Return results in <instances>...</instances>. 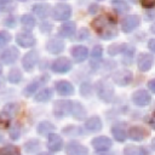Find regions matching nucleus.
I'll use <instances>...</instances> for the list:
<instances>
[{
  "label": "nucleus",
  "mask_w": 155,
  "mask_h": 155,
  "mask_svg": "<svg viewBox=\"0 0 155 155\" xmlns=\"http://www.w3.org/2000/svg\"><path fill=\"white\" fill-rule=\"evenodd\" d=\"M39 155H52V154H50V153H40Z\"/></svg>",
  "instance_id": "nucleus-48"
},
{
  "label": "nucleus",
  "mask_w": 155,
  "mask_h": 155,
  "mask_svg": "<svg viewBox=\"0 0 155 155\" xmlns=\"http://www.w3.org/2000/svg\"><path fill=\"white\" fill-rule=\"evenodd\" d=\"M18 1H27V0H18Z\"/></svg>",
  "instance_id": "nucleus-51"
},
{
  "label": "nucleus",
  "mask_w": 155,
  "mask_h": 155,
  "mask_svg": "<svg viewBox=\"0 0 155 155\" xmlns=\"http://www.w3.org/2000/svg\"><path fill=\"white\" fill-rule=\"evenodd\" d=\"M10 137L12 139H18V137H19V128L17 126L11 127V130H10Z\"/></svg>",
  "instance_id": "nucleus-39"
},
{
  "label": "nucleus",
  "mask_w": 155,
  "mask_h": 155,
  "mask_svg": "<svg viewBox=\"0 0 155 155\" xmlns=\"http://www.w3.org/2000/svg\"><path fill=\"white\" fill-rule=\"evenodd\" d=\"M53 130H54V126H53L51 122H48V121H42V122H40V124L38 125V128H36V131H38L39 134H48V133L52 132Z\"/></svg>",
  "instance_id": "nucleus-30"
},
{
  "label": "nucleus",
  "mask_w": 155,
  "mask_h": 155,
  "mask_svg": "<svg viewBox=\"0 0 155 155\" xmlns=\"http://www.w3.org/2000/svg\"><path fill=\"white\" fill-rule=\"evenodd\" d=\"M63 147V139L56 133H51L47 137V148L51 151H59Z\"/></svg>",
  "instance_id": "nucleus-16"
},
{
  "label": "nucleus",
  "mask_w": 155,
  "mask_h": 155,
  "mask_svg": "<svg viewBox=\"0 0 155 155\" xmlns=\"http://www.w3.org/2000/svg\"><path fill=\"white\" fill-rule=\"evenodd\" d=\"M111 5H113V8H114L119 15L126 13V12L130 10V6H128V4H127L125 0H113V1H111Z\"/></svg>",
  "instance_id": "nucleus-27"
},
{
  "label": "nucleus",
  "mask_w": 155,
  "mask_h": 155,
  "mask_svg": "<svg viewBox=\"0 0 155 155\" xmlns=\"http://www.w3.org/2000/svg\"><path fill=\"white\" fill-rule=\"evenodd\" d=\"M56 90L61 96H70L74 93V87L70 82L62 80V81H57L56 82Z\"/></svg>",
  "instance_id": "nucleus-18"
},
{
  "label": "nucleus",
  "mask_w": 155,
  "mask_h": 155,
  "mask_svg": "<svg viewBox=\"0 0 155 155\" xmlns=\"http://www.w3.org/2000/svg\"><path fill=\"white\" fill-rule=\"evenodd\" d=\"M150 31H151L153 34H155V23L151 24V27H150Z\"/></svg>",
  "instance_id": "nucleus-46"
},
{
  "label": "nucleus",
  "mask_w": 155,
  "mask_h": 155,
  "mask_svg": "<svg viewBox=\"0 0 155 155\" xmlns=\"http://www.w3.org/2000/svg\"><path fill=\"white\" fill-rule=\"evenodd\" d=\"M76 31V25L74 22H65L59 28V35L62 38H71Z\"/></svg>",
  "instance_id": "nucleus-20"
},
{
  "label": "nucleus",
  "mask_w": 155,
  "mask_h": 155,
  "mask_svg": "<svg viewBox=\"0 0 155 155\" xmlns=\"http://www.w3.org/2000/svg\"><path fill=\"white\" fill-rule=\"evenodd\" d=\"M12 5V0H0V10L1 11H6L11 7Z\"/></svg>",
  "instance_id": "nucleus-38"
},
{
  "label": "nucleus",
  "mask_w": 155,
  "mask_h": 155,
  "mask_svg": "<svg viewBox=\"0 0 155 155\" xmlns=\"http://www.w3.org/2000/svg\"><path fill=\"white\" fill-rule=\"evenodd\" d=\"M78 38H79V40H85V39H87V38H88V30H87V29H85V28L80 29Z\"/></svg>",
  "instance_id": "nucleus-41"
},
{
  "label": "nucleus",
  "mask_w": 155,
  "mask_h": 155,
  "mask_svg": "<svg viewBox=\"0 0 155 155\" xmlns=\"http://www.w3.org/2000/svg\"><path fill=\"white\" fill-rule=\"evenodd\" d=\"M71 114L75 119L78 120H82L86 116V110L84 108V105L81 103H73V109H71Z\"/></svg>",
  "instance_id": "nucleus-26"
},
{
  "label": "nucleus",
  "mask_w": 155,
  "mask_h": 155,
  "mask_svg": "<svg viewBox=\"0 0 155 155\" xmlns=\"http://www.w3.org/2000/svg\"><path fill=\"white\" fill-rule=\"evenodd\" d=\"M151 149L155 150V138H153V140H151Z\"/></svg>",
  "instance_id": "nucleus-47"
},
{
  "label": "nucleus",
  "mask_w": 155,
  "mask_h": 155,
  "mask_svg": "<svg viewBox=\"0 0 155 155\" xmlns=\"http://www.w3.org/2000/svg\"><path fill=\"white\" fill-rule=\"evenodd\" d=\"M148 47L150 48V51L155 52V39H151V40H149V42H148Z\"/></svg>",
  "instance_id": "nucleus-43"
},
{
  "label": "nucleus",
  "mask_w": 155,
  "mask_h": 155,
  "mask_svg": "<svg viewBox=\"0 0 155 155\" xmlns=\"http://www.w3.org/2000/svg\"><path fill=\"white\" fill-rule=\"evenodd\" d=\"M128 137L132 140L139 142V140H143L147 137V131L140 126H132L128 130Z\"/></svg>",
  "instance_id": "nucleus-19"
},
{
  "label": "nucleus",
  "mask_w": 155,
  "mask_h": 155,
  "mask_svg": "<svg viewBox=\"0 0 155 155\" xmlns=\"http://www.w3.org/2000/svg\"><path fill=\"white\" fill-rule=\"evenodd\" d=\"M140 4L145 8H151L155 6V0H140Z\"/></svg>",
  "instance_id": "nucleus-40"
},
{
  "label": "nucleus",
  "mask_w": 155,
  "mask_h": 155,
  "mask_svg": "<svg viewBox=\"0 0 155 155\" xmlns=\"http://www.w3.org/2000/svg\"><path fill=\"white\" fill-rule=\"evenodd\" d=\"M139 17L137 15H128L121 22V29L124 33H131L139 25Z\"/></svg>",
  "instance_id": "nucleus-6"
},
{
  "label": "nucleus",
  "mask_w": 155,
  "mask_h": 155,
  "mask_svg": "<svg viewBox=\"0 0 155 155\" xmlns=\"http://www.w3.org/2000/svg\"><path fill=\"white\" fill-rule=\"evenodd\" d=\"M39 61V54L36 51H29L28 53L24 54V57L22 58V65L27 71L33 70V68L35 67V64Z\"/></svg>",
  "instance_id": "nucleus-9"
},
{
  "label": "nucleus",
  "mask_w": 155,
  "mask_h": 155,
  "mask_svg": "<svg viewBox=\"0 0 155 155\" xmlns=\"http://www.w3.org/2000/svg\"><path fill=\"white\" fill-rule=\"evenodd\" d=\"M102 53H103V48L101 45H97L93 47L92 52H91V57H92V62L91 63H94V62H99L101 58H102Z\"/></svg>",
  "instance_id": "nucleus-33"
},
{
  "label": "nucleus",
  "mask_w": 155,
  "mask_h": 155,
  "mask_svg": "<svg viewBox=\"0 0 155 155\" xmlns=\"http://www.w3.org/2000/svg\"><path fill=\"white\" fill-rule=\"evenodd\" d=\"M52 16L56 21H67L71 16V7L68 4H57L52 10Z\"/></svg>",
  "instance_id": "nucleus-4"
},
{
  "label": "nucleus",
  "mask_w": 155,
  "mask_h": 155,
  "mask_svg": "<svg viewBox=\"0 0 155 155\" xmlns=\"http://www.w3.org/2000/svg\"><path fill=\"white\" fill-rule=\"evenodd\" d=\"M67 154L68 155H88V149L78 142H69L67 145Z\"/></svg>",
  "instance_id": "nucleus-12"
},
{
  "label": "nucleus",
  "mask_w": 155,
  "mask_h": 155,
  "mask_svg": "<svg viewBox=\"0 0 155 155\" xmlns=\"http://www.w3.org/2000/svg\"><path fill=\"white\" fill-rule=\"evenodd\" d=\"M46 50L52 54L61 53L64 50V42L57 38H52L46 42Z\"/></svg>",
  "instance_id": "nucleus-15"
},
{
  "label": "nucleus",
  "mask_w": 155,
  "mask_h": 155,
  "mask_svg": "<svg viewBox=\"0 0 155 155\" xmlns=\"http://www.w3.org/2000/svg\"><path fill=\"white\" fill-rule=\"evenodd\" d=\"M85 127L91 132H97L102 128V121L98 116H91L85 121Z\"/></svg>",
  "instance_id": "nucleus-22"
},
{
  "label": "nucleus",
  "mask_w": 155,
  "mask_h": 155,
  "mask_svg": "<svg viewBox=\"0 0 155 155\" xmlns=\"http://www.w3.org/2000/svg\"><path fill=\"white\" fill-rule=\"evenodd\" d=\"M96 90L98 97L104 102H110L114 97V88L107 81H98L96 85Z\"/></svg>",
  "instance_id": "nucleus-2"
},
{
  "label": "nucleus",
  "mask_w": 155,
  "mask_h": 155,
  "mask_svg": "<svg viewBox=\"0 0 155 155\" xmlns=\"http://www.w3.org/2000/svg\"><path fill=\"white\" fill-rule=\"evenodd\" d=\"M99 1H101V0H99Z\"/></svg>",
  "instance_id": "nucleus-53"
},
{
  "label": "nucleus",
  "mask_w": 155,
  "mask_h": 155,
  "mask_svg": "<svg viewBox=\"0 0 155 155\" xmlns=\"http://www.w3.org/2000/svg\"><path fill=\"white\" fill-rule=\"evenodd\" d=\"M8 81L12 82V84H17L22 80V73L19 71L18 68H12L10 71H8Z\"/></svg>",
  "instance_id": "nucleus-32"
},
{
  "label": "nucleus",
  "mask_w": 155,
  "mask_h": 155,
  "mask_svg": "<svg viewBox=\"0 0 155 155\" xmlns=\"http://www.w3.org/2000/svg\"><path fill=\"white\" fill-rule=\"evenodd\" d=\"M111 133L114 136V138L117 140V142H124L127 137V133H126V130L122 125H115L113 126L111 128Z\"/></svg>",
  "instance_id": "nucleus-24"
},
{
  "label": "nucleus",
  "mask_w": 155,
  "mask_h": 155,
  "mask_svg": "<svg viewBox=\"0 0 155 155\" xmlns=\"http://www.w3.org/2000/svg\"><path fill=\"white\" fill-rule=\"evenodd\" d=\"M154 58L150 53H140L137 59V64L140 71H148L153 65Z\"/></svg>",
  "instance_id": "nucleus-14"
},
{
  "label": "nucleus",
  "mask_w": 155,
  "mask_h": 155,
  "mask_svg": "<svg viewBox=\"0 0 155 155\" xmlns=\"http://www.w3.org/2000/svg\"><path fill=\"white\" fill-rule=\"evenodd\" d=\"M113 80L119 86H126L132 81V73L130 70H119L113 75Z\"/></svg>",
  "instance_id": "nucleus-10"
},
{
  "label": "nucleus",
  "mask_w": 155,
  "mask_h": 155,
  "mask_svg": "<svg viewBox=\"0 0 155 155\" xmlns=\"http://www.w3.org/2000/svg\"><path fill=\"white\" fill-rule=\"evenodd\" d=\"M33 12H34L39 18H42V19H44V18L48 17V15H50V12H51V8H50V6L46 5V4H38V5H34Z\"/></svg>",
  "instance_id": "nucleus-23"
},
{
  "label": "nucleus",
  "mask_w": 155,
  "mask_h": 155,
  "mask_svg": "<svg viewBox=\"0 0 155 155\" xmlns=\"http://www.w3.org/2000/svg\"><path fill=\"white\" fill-rule=\"evenodd\" d=\"M93 149L96 151H107L108 149L111 148L113 143H111V139L105 137V136H99V137H96L92 139L91 142Z\"/></svg>",
  "instance_id": "nucleus-8"
},
{
  "label": "nucleus",
  "mask_w": 155,
  "mask_h": 155,
  "mask_svg": "<svg viewBox=\"0 0 155 155\" xmlns=\"http://www.w3.org/2000/svg\"><path fill=\"white\" fill-rule=\"evenodd\" d=\"M1 140H2V134L0 133V142H1Z\"/></svg>",
  "instance_id": "nucleus-49"
},
{
  "label": "nucleus",
  "mask_w": 155,
  "mask_h": 155,
  "mask_svg": "<svg viewBox=\"0 0 155 155\" xmlns=\"http://www.w3.org/2000/svg\"><path fill=\"white\" fill-rule=\"evenodd\" d=\"M19 151L15 145H6L0 149V155H18Z\"/></svg>",
  "instance_id": "nucleus-34"
},
{
  "label": "nucleus",
  "mask_w": 155,
  "mask_h": 155,
  "mask_svg": "<svg viewBox=\"0 0 155 155\" xmlns=\"http://www.w3.org/2000/svg\"><path fill=\"white\" fill-rule=\"evenodd\" d=\"M21 24L23 25V28H25V29H33L34 27H35V24H36V22H35V18L31 16V15H23L22 17H21Z\"/></svg>",
  "instance_id": "nucleus-29"
},
{
  "label": "nucleus",
  "mask_w": 155,
  "mask_h": 155,
  "mask_svg": "<svg viewBox=\"0 0 155 155\" xmlns=\"http://www.w3.org/2000/svg\"><path fill=\"white\" fill-rule=\"evenodd\" d=\"M51 68H52V70L54 73L64 74V73H67V71H69L71 69V62L67 57H59L52 63Z\"/></svg>",
  "instance_id": "nucleus-7"
},
{
  "label": "nucleus",
  "mask_w": 155,
  "mask_h": 155,
  "mask_svg": "<svg viewBox=\"0 0 155 155\" xmlns=\"http://www.w3.org/2000/svg\"><path fill=\"white\" fill-rule=\"evenodd\" d=\"M150 126H151V127L155 130V116L151 119V121H150Z\"/></svg>",
  "instance_id": "nucleus-45"
},
{
  "label": "nucleus",
  "mask_w": 155,
  "mask_h": 155,
  "mask_svg": "<svg viewBox=\"0 0 155 155\" xmlns=\"http://www.w3.org/2000/svg\"><path fill=\"white\" fill-rule=\"evenodd\" d=\"M16 41L21 47H33L35 45V38L30 33H19L16 36Z\"/></svg>",
  "instance_id": "nucleus-13"
},
{
  "label": "nucleus",
  "mask_w": 155,
  "mask_h": 155,
  "mask_svg": "<svg viewBox=\"0 0 155 155\" xmlns=\"http://www.w3.org/2000/svg\"><path fill=\"white\" fill-rule=\"evenodd\" d=\"M71 109H73V102L71 101L61 99V101H56L53 104V113L58 117L68 116L69 114H71Z\"/></svg>",
  "instance_id": "nucleus-3"
},
{
  "label": "nucleus",
  "mask_w": 155,
  "mask_h": 155,
  "mask_svg": "<svg viewBox=\"0 0 155 155\" xmlns=\"http://www.w3.org/2000/svg\"><path fill=\"white\" fill-rule=\"evenodd\" d=\"M1 71H2V68H1V65H0V74H1Z\"/></svg>",
  "instance_id": "nucleus-50"
},
{
  "label": "nucleus",
  "mask_w": 155,
  "mask_h": 155,
  "mask_svg": "<svg viewBox=\"0 0 155 155\" xmlns=\"http://www.w3.org/2000/svg\"><path fill=\"white\" fill-rule=\"evenodd\" d=\"M132 1H137V0H132Z\"/></svg>",
  "instance_id": "nucleus-52"
},
{
  "label": "nucleus",
  "mask_w": 155,
  "mask_h": 155,
  "mask_svg": "<svg viewBox=\"0 0 155 155\" xmlns=\"http://www.w3.org/2000/svg\"><path fill=\"white\" fill-rule=\"evenodd\" d=\"M125 46H126V45L114 44V45L109 46V48H108V53H109L110 56H115V54H117V53L122 52V51H124V48H125Z\"/></svg>",
  "instance_id": "nucleus-35"
},
{
  "label": "nucleus",
  "mask_w": 155,
  "mask_h": 155,
  "mask_svg": "<svg viewBox=\"0 0 155 155\" xmlns=\"http://www.w3.org/2000/svg\"><path fill=\"white\" fill-rule=\"evenodd\" d=\"M92 27L98 33V35L102 39H104V40L113 39V38H115L117 35V29H116L115 22L109 16H105L104 15V16L97 17L92 22Z\"/></svg>",
  "instance_id": "nucleus-1"
},
{
  "label": "nucleus",
  "mask_w": 155,
  "mask_h": 155,
  "mask_svg": "<svg viewBox=\"0 0 155 155\" xmlns=\"http://www.w3.org/2000/svg\"><path fill=\"white\" fill-rule=\"evenodd\" d=\"M52 94H53V92H52L51 88H48V87H47V88H44V90H41V91L36 94L35 101H36V102H47L48 99H51Z\"/></svg>",
  "instance_id": "nucleus-31"
},
{
  "label": "nucleus",
  "mask_w": 155,
  "mask_h": 155,
  "mask_svg": "<svg viewBox=\"0 0 155 155\" xmlns=\"http://www.w3.org/2000/svg\"><path fill=\"white\" fill-rule=\"evenodd\" d=\"M10 40H11V35H10L7 31L1 30V31H0V46H4V45H6V44H8Z\"/></svg>",
  "instance_id": "nucleus-36"
},
{
  "label": "nucleus",
  "mask_w": 155,
  "mask_h": 155,
  "mask_svg": "<svg viewBox=\"0 0 155 155\" xmlns=\"http://www.w3.org/2000/svg\"><path fill=\"white\" fill-rule=\"evenodd\" d=\"M46 80H47V78L46 76H42V78H39L38 80H35V81H33L31 84H29L25 88H24V91H23V93H24V96H27V97H29L30 94H33L36 90H38V87H40L41 85H44L45 82H46Z\"/></svg>",
  "instance_id": "nucleus-21"
},
{
  "label": "nucleus",
  "mask_w": 155,
  "mask_h": 155,
  "mask_svg": "<svg viewBox=\"0 0 155 155\" xmlns=\"http://www.w3.org/2000/svg\"><path fill=\"white\" fill-rule=\"evenodd\" d=\"M19 111V105L16 104V103H10V104H6L2 109V114L7 117H13L17 115V113Z\"/></svg>",
  "instance_id": "nucleus-28"
},
{
  "label": "nucleus",
  "mask_w": 155,
  "mask_h": 155,
  "mask_svg": "<svg viewBox=\"0 0 155 155\" xmlns=\"http://www.w3.org/2000/svg\"><path fill=\"white\" fill-rule=\"evenodd\" d=\"M5 25H7V27H15V21H13V18H7L6 21H5Z\"/></svg>",
  "instance_id": "nucleus-44"
},
{
  "label": "nucleus",
  "mask_w": 155,
  "mask_h": 155,
  "mask_svg": "<svg viewBox=\"0 0 155 155\" xmlns=\"http://www.w3.org/2000/svg\"><path fill=\"white\" fill-rule=\"evenodd\" d=\"M80 92L84 96H90L91 94V85L88 82H84L80 87Z\"/></svg>",
  "instance_id": "nucleus-37"
},
{
  "label": "nucleus",
  "mask_w": 155,
  "mask_h": 155,
  "mask_svg": "<svg viewBox=\"0 0 155 155\" xmlns=\"http://www.w3.org/2000/svg\"><path fill=\"white\" fill-rule=\"evenodd\" d=\"M125 155H148V150L138 145H127L124 149Z\"/></svg>",
  "instance_id": "nucleus-25"
},
{
  "label": "nucleus",
  "mask_w": 155,
  "mask_h": 155,
  "mask_svg": "<svg viewBox=\"0 0 155 155\" xmlns=\"http://www.w3.org/2000/svg\"><path fill=\"white\" fill-rule=\"evenodd\" d=\"M150 94L145 90H138L132 94V102L138 107H145L150 103Z\"/></svg>",
  "instance_id": "nucleus-11"
},
{
  "label": "nucleus",
  "mask_w": 155,
  "mask_h": 155,
  "mask_svg": "<svg viewBox=\"0 0 155 155\" xmlns=\"http://www.w3.org/2000/svg\"><path fill=\"white\" fill-rule=\"evenodd\" d=\"M71 56H73V58L76 62H79V63L80 62H84L87 58V56H88V50L85 46H82V45L74 46L71 48Z\"/></svg>",
  "instance_id": "nucleus-17"
},
{
  "label": "nucleus",
  "mask_w": 155,
  "mask_h": 155,
  "mask_svg": "<svg viewBox=\"0 0 155 155\" xmlns=\"http://www.w3.org/2000/svg\"><path fill=\"white\" fill-rule=\"evenodd\" d=\"M18 56H19V52H18V50L15 46H10V47H6V48L0 51V61L4 64H12V63H15L17 61Z\"/></svg>",
  "instance_id": "nucleus-5"
},
{
  "label": "nucleus",
  "mask_w": 155,
  "mask_h": 155,
  "mask_svg": "<svg viewBox=\"0 0 155 155\" xmlns=\"http://www.w3.org/2000/svg\"><path fill=\"white\" fill-rule=\"evenodd\" d=\"M148 87L150 88V91H151L153 93H155V79H153V80H150V81L148 82Z\"/></svg>",
  "instance_id": "nucleus-42"
}]
</instances>
